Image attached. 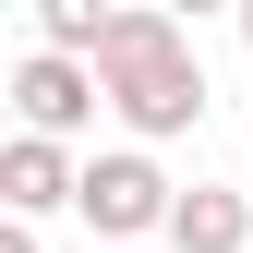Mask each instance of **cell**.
Masks as SVG:
<instances>
[{
    "label": "cell",
    "mask_w": 253,
    "mask_h": 253,
    "mask_svg": "<svg viewBox=\"0 0 253 253\" xmlns=\"http://www.w3.org/2000/svg\"><path fill=\"white\" fill-rule=\"evenodd\" d=\"M0 253H37V229H24V217H12V229H0Z\"/></svg>",
    "instance_id": "8"
},
{
    "label": "cell",
    "mask_w": 253,
    "mask_h": 253,
    "mask_svg": "<svg viewBox=\"0 0 253 253\" xmlns=\"http://www.w3.org/2000/svg\"><path fill=\"white\" fill-rule=\"evenodd\" d=\"M241 48H253V0H241Z\"/></svg>",
    "instance_id": "9"
},
{
    "label": "cell",
    "mask_w": 253,
    "mask_h": 253,
    "mask_svg": "<svg viewBox=\"0 0 253 253\" xmlns=\"http://www.w3.org/2000/svg\"><path fill=\"white\" fill-rule=\"evenodd\" d=\"M169 12H181V24H193V12H241V0H169Z\"/></svg>",
    "instance_id": "7"
},
{
    "label": "cell",
    "mask_w": 253,
    "mask_h": 253,
    "mask_svg": "<svg viewBox=\"0 0 253 253\" xmlns=\"http://www.w3.org/2000/svg\"><path fill=\"white\" fill-rule=\"evenodd\" d=\"M0 205L37 229L48 205H84V169H73V157H60L48 133H12V157H0Z\"/></svg>",
    "instance_id": "4"
},
{
    "label": "cell",
    "mask_w": 253,
    "mask_h": 253,
    "mask_svg": "<svg viewBox=\"0 0 253 253\" xmlns=\"http://www.w3.org/2000/svg\"><path fill=\"white\" fill-rule=\"evenodd\" d=\"M97 84H109V109L133 121L145 145H169V133L205 121V60H193V37H181L169 0H121V24L97 48Z\"/></svg>",
    "instance_id": "1"
},
{
    "label": "cell",
    "mask_w": 253,
    "mask_h": 253,
    "mask_svg": "<svg viewBox=\"0 0 253 253\" xmlns=\"http://www.w3.org/2000/svg\"><path fill=\"white\" fill-rule=\"evenodd\" d=\"M169 181H157V157H133V145H121V157H84V229H97L109 253H133L145 229H169Z\"/></svg>",
    "instance_id": "2"
},
{
    "label": "cell",
    "mask_w": 253,
    "mask_h": 253,
    "mask_svg": "<svg viewBox=\"0 0 253 253\" xmlns=\"http://www.w3.org/2000/svg\"><path fill=\"white\" fill-rule=\"evenodd\" d=\"M253 241V193H217V181H193V193L169 205V253H241Z\"/></svg>",
    "instance_id": "5"
},
{
    "label": "cell",
    "mask_w": 253,
    "mask_h": 253,
    "mask_svg": "<svg viewBox=\"0 0 253 253\" xmlns=\"http://www.w3.org/2000/svg\"><path fill=\"white\" fill-rule=\"evenodd\" d=\"M109 24H121V0H37V48L97 60V48H109Z\"/></svg>",
    "instance_id": "6"
},
{
    "label": "cell",
    "mask_w": 253,
    "mask_h": 253,
    "mask_svg": "<svg viewBox=\"0 0 253 253\" xmlns=\"http://www.w3.org/2000/svg\"><path fill=\"white\" fill-rule=\"evenodd\" d=\"M97 60H73V48H24V73H12V109H24V133H84V121H97Z\"/></svg>",
    "instance_id": "3"
}]
</instances>
